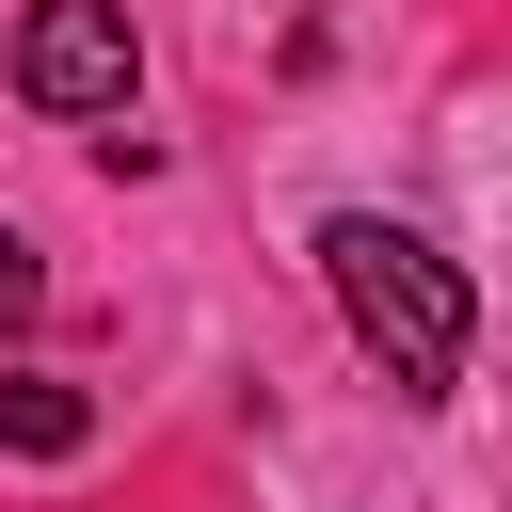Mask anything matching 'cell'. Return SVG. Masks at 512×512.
<instances>
[{
    "mask_svg": "<svg viewBox=\"0 0 512 512\" xmlns=\"http://www.w3.org/2000/svg\"><path fill=\"white\" fill-rule=\"evenodd\" d=\"M320 272H336V320L384 352V384L448 400V368H464V272H448L416 224H384V208H336V224H320Z\"/></svg>",
    "mask_w": 512,
    "mask_h": 512,
    "instance_id": "6da1fadb",
    "label": "cell"
},
{
    "mask_svg": "<svg viewBox=\"0 0 512 512\" xmlns=\"http://www.w3.org/2000/svg\"><path fill=\"white\" fill-rule=\"evenodd\" d=\"M16 96H32V112H128V16H112V0H32Z\"/></svg>",
    "mask_w": 512,
    "mask_h": 512,
    "instance_id": "7a4b0ae2",
    "label": "cell"
},
{
    "mask_svg": "<svg viewBox=\"0 0 512 512\" xmlns=\"http://www.w3.org/2000/svg\"><path fill=\"white\" fill-rule=\"evenodd\" d=\"M0 448H16V464H80V448H96V400L48 384V368H0Z\"/></svg>",
    "mask_w": 512,
    "mask_h": 512,
    "instance_id": "3957f363",
    "label": "cell"
},
{
    "mask_svg": "<svg viewBox=\"0 0 512 512\" xmlns=\"http://www.w3.org/2000/svg\"><path fill=\"white\" fill-rule=\"evenodd\" d=\"M32 304H48V256H32L16 224H0V320H32Z\"/></svg>",
    "mask_w": 512,
    "mask_h": 512,
    "instance_id": "277c9868",
    "label": "cell"
}]
</instances>
